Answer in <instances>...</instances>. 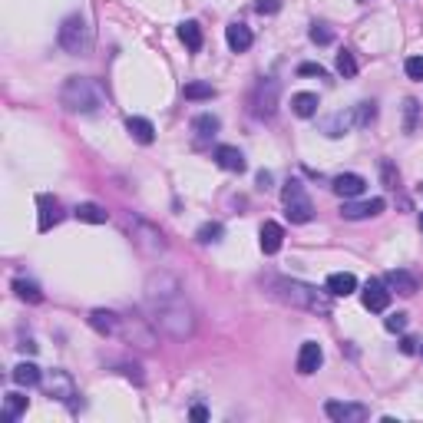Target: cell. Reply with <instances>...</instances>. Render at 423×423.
<instances>
[{
    "label": "cell",
    "instance_id": "4fadbf2b",
    "mask_svg": "<svg viewBox=\"0 0 423 423\" xmlns=\"http://www.w3.org/2000/svg\"><path fill=\"white\" fill-rule=\"evenodd\" d=\"M37 205H40V221H37L40 231H50L53 225L63 221V205H60V199L43 192V195H37Z\"/></svg>",
    "mask_w": 423,
    "mask_h": 423
},
{
    "label": "cell",
    "instance_id": "8992f818",
    "mask_svg": "<svg viewBox=\"0 0 423 423\" xmlns=\"http://www.w3.org/2000/svg\"><path fill=\"white\" fill-rule=\"evenodd\" d=\"M143 291H145V301L155 308V304H169V301L182 298V281H179V275H172V271L159 268V271H149Z\"/></svg>",
    "mask_w": 423,
    "mask_h": 423
},
{
    "label": "cell",
    "instance_id": "f546056e",
    "mask_svg": "<svg viewBox=\"0 0 423 423\" xmlns=\"http://www.w3.org/2000/svg\"><path fill=\"white\" fill-rule=\"evenodd\" d=\"M179 40H182L192 53H199V50H202V27H199L195 20H185V23H179Z\"/></svg>",
    "mask_w": 423,
    "mask_h": 423
},
{
    "label": "cell",
    "instance_id": "60d3db41",
    "mask_svg": "<svg viewBox=\"0 0 423 423\" xmlns=\"http://www.w3.org/2000/svg\"><path fill=\"white\" fill-rule=\"evenodd\" d=\"M255 10L265 13V17H271V13H278L281 10V0H255Z\"/></svg>",
    "mask_w": 423,
    "mask_h": 423
},
{
    "label": "cell",
    "instance_id": "7402d4cb",
    "mask_svg": "<svg viewBox=\"0 0 423 423\" xmlns=\"http://www.w3.org/2000/svg\"><path fill=\"white\" fill-rule=\"evenodd\" d=\"M215 163H219L225 172H245V169H248L241 149H235V145H219V149H215Z\"/></svg>",
    "mask_w": 423,
    "mask_h": 423
},
{
    "label": "cell",
    "instance_id": "c3c4849f",
    "mask_svg": "<svg viewBox=\"0 0 423 423\" xmlns=\"http://www.w3.org/2000/svg\"><path fill=\"white\" fill-rule=\"evenodd\" d=\"M420 231H423V211H420Z\"/></svg>",
    "mask_w": 423,
    "mask_h": 423
},
{
    "label": "cell",
    "instance_id": "52a82bcc",
    "mask_svg": "<svg viewBox=\"0 0 423 423\" xmlns=\"http://www.w3.org/2000/svg\"><path fill=\"white\" fill-rule=\"evenodd\" d=\"M281 202H285V215H288V221H295V225H304V221L314 219V205H311L308 192H304V185H301L298 179H288V182H285V189H281Z\"/></svg>",
    "mask_w": 423,
    "mask_h": 423
},
{
    "label": "cell",
    "instance_id": "277c9868",
    "mask_svg": "<svg viewBox=\"0 0 423 423\" xmlns=\"http://www.w3.org/2000/svg\"><path fill=\"white\" fill-rule=\"evenodd\" d=\"M57 43L67 50L70 57H87L89 47H93V30H89L87 17H83V13L63 17V23H60V30H57Z\"/></svg>",
    "mask_w": 423,
    "mask_h": 423
},
{
    "label": "cell",
    "instance_id": "5b68a950",
    "mask_svg": "<svg viewBox=\"0 0 423 423\" xmlns=\"http://www.w3.org/2000/svg\"><path fill=\"white\" fill-rule=\"evenodd\" d=\"M126 229H129V235H133V241H136V248L143 251L145 258H159V255H165L169 245H165V235L159 231V225L129 215V219H126Z\"/></svg>",
    "mask_w": 423,
    "mask_h": 423
},
{
    "label": "cell",
    "instance_id": "6da1fadb",
    "mask_svg": "<svg viewBox=\"0 0 423 423\" xmlns=\"http://www.w3.org/2000/svg\"><path fill=\"white\" fill-rule=\"evenodd\" d=\"M265 288H268L271 298L281 301V304H288V308L311 311V314H321V317H327L334 311L327 288L317 291L314 285H304V281H295V278H268Z\"/></svg>",
    "mask_w": 423,
    "mask_h": 423
},
{
    "label": "cell",
    "instance_id": "30bf717a",
    "mask_svg": "<svg viewBox=\"0 0 423 423\" xmlns=\"http://www.w3.org/2000/svg\"><path fill=\"white\" fill-rule=\"evenodd\" d=\"M43 390H47L50 400H60V404H70L73 397H77V380H73V374L70 370H50L47 377H43Z\"/></svg>",
    "mask_w": 423,
    "mask_h": 423
},
{
    "label": "cell",
    "instance_id": "ac0fdd59",
    "mask_svg": "<svg viewBox=\"0 0 423 423\" xmlns=\"http://www.w3.org/2000/svg\"><path fill=\"white\" fill-rule=\"evenodd\" d=\"M321 361H324V351H321V344L317 341H304L298 351V374H314L317 367H321Z\"/></svg>",
    "mask_w": 423,
    "mask_h": 423
},
{
    "label": "cell",
    "instance_id": "484cf974",
    "mask_svg": "<svg viewBox=\"0 0 423 423\" xmlns=\"http://www.w3.org/2000/svg\"><path fill=\"white\" fill-rule=\"evenodd\" d=\"M13 384L17 387H37V384H43V374H40V367L37 364H30V361H23V364H17L13 367Z\"/></svg>",
    "mask_w": 423,
    "mask_h": 423
},
{
    "label": "cell",
    "instance_id": "4dcf8cb0",
    "mask_svg": "<svg viewBox=\"0 0 423 423\" xmlns=\"http://www.w3.org/2000/svg\"><path fill=\"white\" fill-rule=\"evenodd\" d=\"M13 291H17V298L27 301V304H40V301H43V291L27 278H13Z\"/></svg>",
    "mask_w": 423,
    "mask_h": 423
},
{
    "label": "cell",
    "instance_id": "44dd1931",
    "mask_svg": "<svg viewBox=\"0 0 423 423\" xmlns=\"http://www.w3.org/2000/svg\"><path fill=\"white\" fill-rule=\"evenodd\" d=\"M258 241H261V251H265V255H278L281 241H285V229H281L278 221H265L258 231Z\"/></svg>",
    "mask_w": 423,
    "mask_h": 423
},
{
    "label": "cell",
    "instance_id": "d6986e66",
    "mask_svg": "<svg viewBox=\"0 0 423 423\" xmlns=\"http://www.w3.org/2000/svg\"><path fill=\"white\" fill-rule=\"evenodd\" d=\"M89 327H93V331H97V334H119V321H123V317L116 314V311H106V308H97V311H89Z\"/></svg>",
    "mask_w": 423,
    "mask_h": 423
},
{
    "label": "cell",
    "instance_id": "7c38bea8",
    "mask_svg": "<svg viewBox=\"0 0 423 423\" xmlns=\"http://www.w3.org/2000/svg\"><path fill=\"white\" fill-rule=\"evenodd\" d=\"M387 209L384 199H367V202H354V199H344V205H341V215L351 221H361V219H374V215H380V211Z\"/></svg>",
    "mask_w": 423,
    "mask_h": 423
},
{
    "label": "cell",
    "instance_id": "ffe728a7",
    "mask_svg": "<svg viewBox=\"0 0 423 423\" xmlns=\"http://www.w3.org/2000/svg\"><path fill=\"white\" fill-rule=\"evenodd\" d=\"M327 295L331 298H347V295H354L357 291V278L351 271H334V275H327Z\"/></svg>",
    "mask_w": 423,
    "mask_h": 423
},
{
    "label": "cell",
    "instance_id": "83f0119b",
    "mask_svg": "<svg viewBox=\"0 0 423 423\" xmlns=\"http://www.w3.org/2000/svg\"><path fill=\"white\" fill-rule=\"evenodd\" d=\"M27 407H30V400L23 394H4V423H13L20 414H27Z\"/></svg>",
    "mask_w": 423,
    "mask_h": 423
},
{
    "label": "cell",
    "instance_id": "f6af8a7d",
    "mask_svg": "<svg viewBox=\"0 0 423 423\" xmlns=\"http://www.w3.org/2000/svg\"><path fill=\"white\" fill-rule=\"evenodd\" d=\"M400 351H404V354H417V341L414 337H404V341H400Z\"/></svg>",
    "mask_w": 423,
    "mask_h": 423
},
{
    "label": "cell",
    "instance_id": "836d02e7",
    "mask_svg": "<svg viewBox=\"0 0 423 423\" xmlns=\"http://www.w3.org/2000/svg\"><path fill=\"white\" fill-rule=\"evenodd\" d=\"M221 235H225V229H221L219 221H205L202 229L195 231V238L202 241V245H211V241H221Z\"/></svg>",
    "mask_w": 423,
    "mask_h": 423
},
{
    "label": "cell",
    "instance_id": "9a60e30c",
    "mask_svg": "<svg viewBox=\"0 0 423 423\" xmlns=\"http://www.w3.org/2000/svg\"><path fill=\"white\" fill-rule=\"evenodd\" d=\"M387 304H390V288L384 285V278H370L364 285V308L367 311H387Z\"/></svg>",
    "mask_w": 423,
    "mask_h": 423
},
{
    "label": "cell",
    "instance_id": "8fae6325",
    "mask_svg": "<svg viewBox=\"0 0 423 423\" xmlns=\"http://www.w3.org/2000/svg\"><path fill=\"white\" fill-rule=\"evenodd\" d=\"M324 414L334 423H364L370 417V410L364 404H351V400H327Z\"/></svg>",
    "mask_w": 423,
    "mask_h": 423
},
{
    "label": "cell",
    "instance_id": "f1b7e54d",
    "mask_svg": "<svg viewBox=\"0 0 423 423\" xmlns=\"http://www.w3.org/2000/svg\"><path fill=\"white\" fill-rule=\"evenodd\" d=\"M317 106H321L317 93H295V97H291V109H295V116H301V119L314 116V113H317Z\"/></svg>",
    "mask_w": 423,
    "mask_h": 423
},
{
    "label": "cell",
    "instance_id": "681fc988",
    "mask_svg": "<svg viewBox=\"0 0 423 423\" xmlns=\"http://www.w3.org/2000/svg\"><path fill=\"white\" fill-rule=\"evenodd\" d=\"M420 192H423V185H420Z\"/></svg>",
    "mask_w": 423,
    "mask_h": 423
},
{
    "label": "cell",
    "instance_id": "e0dca14e",
    "mask_svg": "<svg viewBox=\"0 0 423 423\" xmlns=\"http://www.w3.org/2000/svg\"><path fill=\"white\" fill-rule=\"evenodd\" d=\"M321 129H324V136H331V139H337V136H347L351 129H357V116H354V109L327 116L324 123H321Z\"/></svg>",
    "mask_w": 423,
    "mask_h": 423
},
{
    "label": "cell",
    "instance_id": "ba28073f",
    "mask_svg": "<svg viewBox=\"0 0 423 423\" xmlns=\"http://www.w3.org/2000/svg\"><path fill=\"white\" fill-rule=\"evenodd\" d=\"M278 97H281V87L278 79L271 77H261L255 87H251V97H248V109L255 119H271L275 109H278Z\"/></svg>",
    "mask_w": 423,
    "mask_h": 423
},
{
    "label": "cell",
    "instance_id": "d590c367",
    "mask_svg": "<svg viewBox=\"0 0 423 423\" xmlns=\"http://www.w3.org/2000/svg\"><path fill=\"white\" fill-rule=\"evenodd\" d=\"M354 116H357V129H364V126H370L377 119V106L374 103H357Z\"/></svg>",
    "mask_w": 423,
    "mask_h": 423
},
{
    "label": "cell",
    "instance_id": "f35d334b",
    "mask_svg": "<svg viewBox=\"0 0 423 423\" xmlns=\"http://www.w3.org/2000/svg\"><path fill=\"white\" fill-rule=\"evenodd\" d=\"M404 70H407V77H410V79L423 83V57H410V60L404 63Z\"/></svg>",
    "mask_w": 423,
    "mask_h": 423
},
{
    "label": "cell",
    "instance_id": "7dc6e473",
    "mask_svg": "<svg viewBox=\"0 0 423 423\" xmlns=\"http://www.w3.org/2000/svg\"><path fill=\"white\" fill-rule=\"evenodd\" d=\"M20 351H30V354H33V351H37V344H33V341H20Z\"/></svg>",
    "mask_w": 423,
    "mask_h": 423
},
{
    "label": "cell",
    "instance_id": "4316f807",
    "mask_svg": "<svg viewBox=\"0 0 423 423\" xmlns=\"http://www.w3.org/2000/svg\"><path fill=\"white\" fill-rule=\"evenodd\" d=\"M73 215H77L79 221H89V225H106V221H109V211L97 202H79L77 209H73Z\"/></svg>",
    "mask_w": 423,
    "mask_h": 423
},
{
    "label": "cell",
    "instance_id": "7a4b0ae2",
    "mask_svg": "<svg viewBox=\"0 0 423 423\" xmlns=\"http://www.w3.org/2000/svg\"><path fill=\"white\" fill-rule=\"evenodd\" d=\"M153 324L172 341H189L195 334V311L182 298L169 301V304H155L153 308Z\"/></svg>",
    "mask_w": 423,
    "mask_h": 423
},
{
    "label": "cell",
    "instance_id": "3957f363",
    "mask_svg": "<svg viewBox=\"0 0 423 423\" xmlns=\"http://www.w3.org/2000/svg\"><path fill=\"white\" fill-rule=\"evenodd\" d=\"M60 103L67 106L70 113H97L99 106H103V93H99V87L93 83V79L87 77H70L63 87H60Z\"/></svg>",
    "mask_w": 423,
    "mask_h": 423
},
{
    "label": "cell",
    "instance_id": "bcb514c9",
    "mask_svg": "<svg viewBox=\"0 0 423 423\" xmlns=\"http://www.w3.org/2000/svg\"><path fill=\"white\" fill-rule=\"evenodd\" d=\"M258 189H271V172H265V169L258 172Z\"/></svg>",
    "mask_w": 423,
    "mask_h": 423
},
{
    "label": "cell",
    "instance_id": "ee69618b",
    "mask_svg": "<svg viewBox=\"0 0 423 423\" xmlns=\"http://www.w3.org/2000/svg\"><path fill=\"white\" fill-rule=\"evenodd\" d=\"M189 417H192V420H195V423H202V420H209V410H205V407H202V404H195V407H192V410H189Z\"/></svg>",
    "mask_w": 423,
    "mask_h": 423
},
{
    "label": "cell",
    "instance_id": "8d00e7d4",
    "mask_svg": "<svg viewBox=\"0 0 423 423\" xmlns=\"http://www.w3.org/2000/svg\"><path fill=\"white\" fill-rule=\"evenodd\" d=\"M404 133H417V116H420V103L417 99H407L404 103Z\"/></svg>",
    "mask_w": 423,
    "mask_h": 423
},
{
    "label": "cell",
    "instance_id": "d4e9b609",
    "mask_svg": "<svg viewBox=\"0 0 423 423\" xmlns=\"http://www.w3.org/2000/svg\"><path fill=\"white\" fill-rule=\"evenodd\" d=\"M126 129H129V136H133L136 143H143V145L155 143V126L149 123V119H143V116H129V119H126Z\"/></svg>",
    "mask_w": 423,
    "mask_h": 423
},
{
    "label": "cell",
    "instance_id": "b9f144b4",
    "mask_svg": "<svg viewBox=\"0 0 423 423\" xmlns=\"http://www.w3.org/2000/svg\"><path fill=\"white\" fill-rule=\"evenodd\" d=\"M298 77H327V70L321 67V63H301Z\"/></svg>",
    "mask_w": 423,
    "mask_h": 423
},
{
    "label": "cell",
    "instance_id": "7bdbcfd3",
    "mask_svg": "<svg viewBox=\"0 0 423 423\" xmlns=\"http://www.w3.org/2000/svg\"><path fill=\"white\" fill-rule=\"evenodd\" d=\"M119 374L133 377L136 384H143V374H139V367H136V364H119Z\"/></svg>",
    "mask_w": 423,
    "mask_h": 423
},
{
    "label": "cell",
    "instance_id": "e575fe53",
    "mask_svg": "<svg viewBox=\"0 0 423 423\" xmlns=\"http://www.w3.org/2000/svg\"><path fill=\"white\" fill-rule=\"evenodd\" d=\"M337 73H341V77H357V60L351 50H341V53H337Z\"/></svg>",
    "mask_w": 423,
    "mask_h": 423
},
{
    "label": "cell",
    "instance_id": "cb8c5ba5",
    "mask_svg": "<svg viewBox=\"0 0 423 423\" xmlns=\"http://www.w3.org/2000/svg\"><path fill=\"white\" fill-rule=\"evenodd\" d=\"M219 116H211V113H202V116H195V123H192V133H195V143L205 145L215 139V133H219Z\"/></svg>",
    "mask_w": 423,
    "mask_h": 423
},
{
    "label": "cell",
    "instance_id": "f907efd6",
    "mask_svg": "<svg viewBox=\"0 0 423 423\" xmlns=\"http://www.w3.org/2000/svg\"><path fill=\"white\" fill-rule=\"evenodd\" d=\"M420 354H423V347H420Z\"/></svg>",
    "mask_w": 423,
    "mask_h": 423
},
{
    "label": "cell",
    "instance_id": "603a6c76",
    "mask_svg": "<svg viewBox=\"0 0 423 423\" xmlns=\"http://www.w3.org/2000/svg\"><path fill=\"white\" fill-rule=\"evenodd\" d=\"M225 40H229V47L235 50V53H245V50L255 43V37H251V30L241 23V20H235V23H229L225 27Z\"/></svg>",
    "mask_w": 423,
    "mask_h": 423
},
{
    "label": "cell",
    "instance_id": "ab89813d",
    "mask_svg": "<svg viewBox=\"0 0 423 423\" xmlns=\"http://www.w3.org/2000/svg\"><path fill=\"white\" fill-rule=\"evenodd\" d=\"M384 327L390 331V334H400V331H407V314H390L384 321Z\"/></svg>",
    "mask_w": 423,
    "mask_h": 423
},
{
    "label": "cell",
    "instance_id": "1f68e13d",
    "mask_svg": "<svg viewBox=\"0 0 423 423\" xmlns=\"http://www.w3.org/2000/svg\"><path fill=\"white\" fill-rule=\"evenodd\" d=\"M182 97L185 99H215V87L205 83V79H192V83L182 87Z\"/></svg>",
    "mask_w": 423,
    "mask_h": 423
},
{
    "label": "cell",
    "instance_id": "74e56055",
    "mask_svg": "<svg viewBox=\"0 0 423 423\" xmlns=\"http://www.w3.org/2000/svg\"><path fill=\"white\" fill-rule=\"evenodd\" d=\"M308 37L314 40V43H321V47H327V43H334V33L327 30V23H311Z\"/></svg>",
    "mask_w": 423,
    "mask_h": 423
},
{
    "label": "cell",
    "instance_id": "d6a6232c",
    "mask_svg": "<svg viewBox=\"0 0 423 423\" xmlns=\"http://www.w3.org/2000/svg\"><path fill=\"white\" fill-rule=\"evenodd\" d=\"M380 182H384V189H397L400 185V172H397V165L390 163V159H380Z\"/></svg>",
    "mask_w": 423,
    "mask_h": 423
},
{
    "label": "cell",
    "instance_id": "5bb4252c",
    "mask_svg": "<svg viewBox=\"0 0 423 423\" xmlns=\"http://www.w3.org/2000/svg\"><path fill=\"white\" fill-rule=\"evenodd\" d=\"M384 285L390 288V295H404V298H414L417 291H420V281L410 275V271H404V268H394V271H387L384 275Z\"/></svg>",
    "mask_w": 423,
    "mask_h": 423
},
{
    "label": "cell",
    "instance_id": "9c48e42d",
    "mask_svg": "<svg viewBox=\"0 0 423 423\" xmlns=\"http://www.w3.org/2000/svg\"><path fill=\"white\" fill-rule=\"evenodd\" d=\"M119 337H123L126 344L139 347V351H155L159 344V337H155V324H149L145 317L139 314H129L119 321Z\"/></svg>",
    "mask_w": 423,
    "mask_h": 423
},
{
    "label": "cell",
    "instance_id": "2e32d148",
    "mask_svg": "<svg viewBox=\"0 0 423 423\" xmlns=\"http://www.w3.org/2000/svg\"><path fill=\"white\" fill-rule=\"evenodd\" d=\"M331 189H334L341 199H361L364 189H367V179L364 175H357V172H341V175H334Z\"/></svg>",
    "mask_w": 423,
    "mask_h": 423
}]
</instances>
